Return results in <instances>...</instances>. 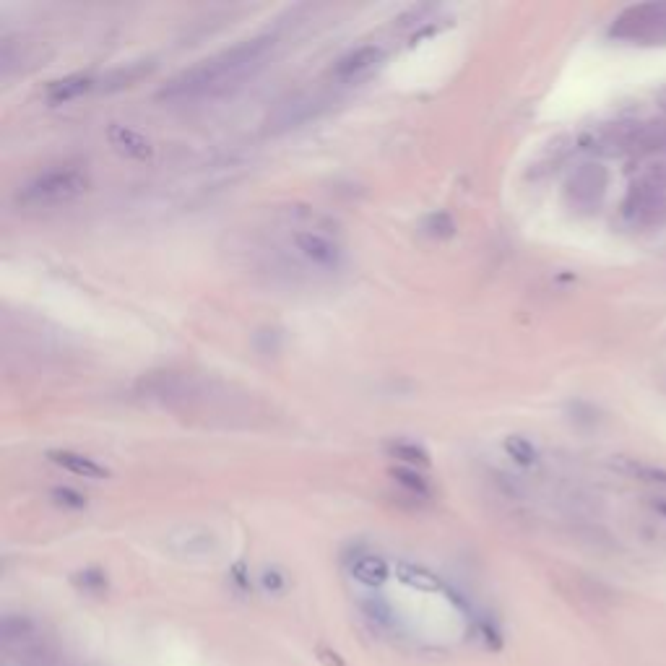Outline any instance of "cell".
<instances>
[{
	"label": "cell",
	"instance_id": "obj_1",
	"mask_svg": "<svg viewBox=\"0 0 666 666\" xmlns=\"http://www.w3.org/2000/svg\"><path fill=\"white\" fill-rule=\"evenodd\" d=\"M242 253L253 271L284 284L331 279L347 263L339 227L328 216L300 206L271 211L268 222L250 229Z\"/></svg>",
	"mask_w": 666,
	"mask_h": 666
},
{
	"label": "cell",
	"instance_id": "obj_2",
	"mask_svg": "<svg viewBox=\"0 0 666 666\" xmlns=\"http://www.w3.org/2000/svg\"><path fill=\"white\" fill-rule=\"evenodd\" d=\"M274 47V34H258V37L237 42L222 53L201 60L198 66L177 73L175 79L159 89L157 97L167 105H201V102H214L227 94H235L240 86L248 84L266 68Z\"/></svg>",
	"mask_w": 666,
	"mask_h": 666
},
{
	"label": "cell",
	"instance_id": "obj_3",
	"mask_svg": "<svg viewBox=\"0 0 666 666\" xmlns=\"http://www.w3.org/2000/svg\"><path fill=\"white\" fill-rule=\"evenodd\" d=\"M92 180L81 164H58L50 170H42L32 180L21 185L16 201L27 209H58L68 203L79 201L89 190Z\"/></svg>",
	"mask_w": 666,
	"mask_h": 666
},
{
	"label": "cell",
	"instance_id": "obj_4",
	"mask_svg": "<svg viewBox=\"0 0 666 666\" xmlns=\"http://www.w3.org/2000/svg\"><path fill=\"white\" fill-rule=\"evenodd\" d=\"M612 37L625 42H666V3H643L625 8L612 27Z\"/></svg>",
	"mask_w": 666,
	"mask_h": 666
},
{
	"label": "cell",
	"instance_id": "obj_5",
	"mask_svg": "<svg viewBox=\"0 0 666 666\" xmlns=\"http://www.w3.org/2000/svg\"><path fill=\"white\" fill-rule=\"evenodd\" d=\"M386 60V50L380 45H362L344 58L336 60V66L331 68V79L339 86H354L360 81L370 79Z\"/></svg>",
	"mask_w": 666,
	"mask_h": 666
},
{
	"label": "cell",
	"instance_id": "obj_6",
	"mask_svg": "<svg viewBox=\"0 0 666 666\" xmlns=\"http://www.w3.org/2000/svg\"><path fill=\"white\" fill-rule=\"evenodd\" d=\"M326 107V99L320 94H297V97L287 99L276 107V112L268 118V128L271 131H287V128H297V125L307 123L315 118L320 110Z\"/></svg>",
	"mask_w": 666,
	"mask_h": 666
},
{
	"label": "cell",
	"instance_id": "obj_7",
	"mask_svg": "<svg viewBox=\"0 0 666 666\" xmlns=\"http://www.w3.org/2000/svg\"><path fill=\"white\" fill-rule=\"evenodd\" d=\"M604 188H607V172L596 167V164H586V167H581L570 177L568 196L583 209H591V206L601 201Z\"/></svg>",
	"mask_w": 666,
	"mask_h": 666
},
{
	"label": "cell",
	"instance_id": "obj_8",
	"mask_svg": "<svg viewBox=\"0 0 666 666\" xmlns=\"http://www.w3.org/2000/svg\"><path fill=\"white\" fill-rule=\"evenodd\" d=\"M107 141H110L112 149L118 151V154L136 159V162H149L154 157V146H151L149 138L144 133L128 128V125H110L107 128Z\"/></svg>",
	"mask_w": 666,
	"mask_h": 666
},
{
	"label": "cell",
	"instance_id": "obj_9",
	"mask_svg": "<svg viewBox=\"0 0 666 666\" xmlns=\"http://www.w3.org/2000/svg\"><path fill=\"white\" fill-rule=\"evenodd\" d=\"M50 461H53L55 466H60L63 471H68V474H76V477H84V479H105L107 477L105 466L97 464L94 458L81 456V453H76V451H50Z\"/></svg>",
	"mask_w": 666,
	"mask_h": 666
},
{
	"label": "cell",
	"instance_id": "obj_10",
	"mask_svg": "<svg viewBox=\"0 0 666 666\" xmlns=\"http://www.w3.org/2000/svg\"><path fill=\"white\" fill-rule=\"evenodd\" d=\"M0 640H3V646L6 648H16V646H27V643H34L37 638V625L34 620L24 617V614H6L3 622H0Z\"/></svg>",
	"mask_w": 666,
	"mask_h": 666
},
{
	"label": "cell",
	"instance_id": "obj_11",
	"mask_svg": "<svg viewBox=\"0 0 666 666\" xmlns=\"http://www.w3.org/2000/svg\"><path fill=\"white\" fill-rule=\"evenodd\" d=\"M94 86H97V79H92L89 73H76V76H66V79L50 84L47 99L53 105H66V102H73V99L84 97L86 92H92Z\"/></svg>",
	"mask_w": 666,
	"mask_h": 666
},
{
	"label": "cell",
	"instance_id": "obj_12",
	"mask_svg": "<svg viewBox=\"0 0 666 666\" xmlns=\"http://www.w3.org/2000/svg\"><path fill=\"white\" fill-rule=\"evenodd\" d=\"M151 73V63H131V66L125 68H115L107 76L97 81V86L102 92H118V89H125V86H133L136 81H141L144 76Z\"/></svg>",
	"mask_w": 666,
	"mask_h": 666
},
{
	"label": "cell",
	"instance_id": "obj_13",
	"mask_svg": "<svg viewBox=\"0 0 666 666\" xmlns=\"http://www.w3.org/2000/svg\"><path fill=\"white\" fill-rule=\"evenodd\" d=\"M352 575L365 586H380L388 578V565L375 555H362L354 560Z\"/></svg>",
	"mask_w": 666,
	"mask_h": 666
},
{
	"label": "cell",
	"instance_id": "obj_14",
	"mask_svg": "<svg viewBox=\"0 0 666 666\" xmlns=\"http://www.w3.org/2000/svg\"><path fill=\"white\" fill-rule=\"evenodd\" d=\"M172 547H177L185 555H206L214 549V536L198 529H185L183 534L172 539Z\"/></svg>",
	"mask_w": 666,
	"mask_h": 666
},
{
	"label": "cell",
	"instance_id": "obj_15",
	"mask_svg": "<svg viewBox=\"0 0 666 666\" xmlns=\"http://www.w3.org/2000/svg\"><path fill=\"white\" fill-rule=\"evenodd\" d=\"M388 453H391L393 458L404 461V464L414 466V469H417V466L430 464V456H427L425 448L417 443H409V440H396V443H391L388 445Z\"/></svg>",
	"mask_w": 666,
	"mask_h": 666
},
{
	"label": "cell",
	"instance_id": "obj_16",
	"mask_svg": "<svg viewBox=\"0 0 666 666\" xmlns=\"http://www.w3.org/2000/svg\"><path fill=\"white\" fill-rule=\"evenodd\" d=\"M393 477H396V482H399L401 487H404V490L409 492V495L417 497V500H427V497H430V484H427L425 479L419 477L417 471L399 469V471H396V474H393Z\"/></svg>",
	"mask_w": 666,
	"mask_h": 666
},
{
	"label": "cell",
	"instance_id": "obj_17",
	"mask_svg": "<svg viewBox=\"0 0 666 666\" xmlns=\"http://www.w3.org/2000/svg\"><path fill=\"white\" fill-rule=\"evenodd\" d=\"M505 451L513 461H518L521 466L536 464V448L523 438H508L505 440Z\"/></svg>",
	"mask_w": 666,
	"mask_h": 666
},
{
	"label": "cell",
	"instance_id": "obj_18",
	"mask_svg": "<svg viewBox=\"0 0 666 666\" xmlns=\"http://www.w3.org/2000/svg\"><path fill=\"white\" fill-rule=\"evenodd\" d=\"M453 229H456V224H453V219L448 214H430L425 219V232L430 237H451Z\"/></svg>",
	"mask_w": 666,
	"mask_h": 666
},
{
	"label": "cell",
	"instance_id": "obj_19",
	"mask_svg": "<svg viewBox=\"0 0 666 666\" xmlns=\"http://www.w3.org/2000/svg\"><path fill=\"white\" fill-rule=\"evenodd\" d=\"M53 497L58 500L60 505H68V508H84L86 500L79 495V492L73 490H55Z\"/></svg>",
	"mask_w": 666,
	"mask_h": 666
},
{
	"label": "cell",
	"instance_id": "obj_20",
	"mask_svg": "<svg viewBox=\"0 0 666 666\" xmlns=\"http://www.w3.org/2000/svg\"><path fill=\"white\" fill-rule=\"evenodd\" d=\"M648 508H651L653 516L661 518V521H666V492H659V495H653L651 500H648Z\"/></svg>",
	"mask_w": 666,
	"mask_h": 666
},
{
	"label": "cell",
	"instance_id": "obj_21",
	"mask_svg": "<svg viewBox=\"0 0 666 666\" xmlns=\"http://www.w3.org/2000/svg\"><path fill=\"white\" fill-rule=\"evenodd\" d=\"M263 583H266V588H281V578L276 573H266V578H263Z\"/></svg>",
	"mask_w": 666,
	"mask_h": 666
}]
</instances>
